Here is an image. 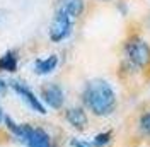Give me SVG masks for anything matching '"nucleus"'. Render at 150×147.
I'll return each instance as SVG.
<instances>
[{
  "instance_id": "obj_1",
  "label": "nucleus",
  "mask_w": 150,
  "mask_h": 147,
  "mask_svg": "<svg viewBox=\"0 0 150 147\" xmlns=\"http://www.w3.org/2000/svg\"><path fill=\"white\" fill-rule=\"evenodd\" d=\"M82 99L85 106L97 116H108L116 108V94L111 84L104 79H92L85 84Z\"/></svg>"
},
{
  "instance_id": "obj_2",
  "label": "nucleus",
  "mask_w": 150,
  "mask_h": 147,
  "mask_svg": "<svg viewBox=\"0 0 150 147\" xmlns=\"http://www.w3.org/2000/svg\"><path fill=\"white\" fill-rule=\"evenodd\" d=\"M125 53L135 69H145L150 64V45L140 36H131L126 39Z\"/></svg>"
},
{
  "instance_id": "obj_3",
  "label": "nucleus",
  "mask_w": 150,
  "mask_h": 147,
  "mask_svg": "<svg viewBox=\"0 0 150 147\" xmlns=\"http://www.w3.org/2000/svg\"><path fill=\"white\" fill-rule=\"evenodd\" d=\"M72 26H74V19L68 17L63 12H58V10H56L55 17H53L51 24H50V39L55 41V43L63 41L65 38L70 36Z\"/></svg>"
},
{
  "instance_id": "obj_4",
  "label": "nucleus",
  "mask_w": 150,
  "mask_h": 147,
  "mask_svg": "<svg viewBox=\"0 0 150 147\" xmlns=\"http://www.w3.org/2000/svg\"><path fill=\"white\" fill-rule=\"evenodd\" d=\"M10 87H12L14 91L17 92L19 96H21V98L24 99V101L28 103V104H29V108H33L34 111L41 113V115H45V113H46V108L43 106V103H41L39 99H38V98H36V94H34V92L31 91V89H29L28 86H24L22 82H17V81H16V82H10Z\"/></svg>"
},
{
  "instance_id": "obj_5",
  "label": "nucleus",
  "mask_w": 150,
  "mask_h": 147,
  "mask_svg": "<svg viewBox=\"0 0 150 147\" xmlns=\"http://www.w3.org/2000/svg\"><path fill=\"white\" fill-rule=\"evenodd\" d=\"M41 96L48 106H51L53 110H60L65 103V94L63 89L58 86V84H48L41 89Z\"/></svg>"
},
{
  "instance_id": "obj_6",
  "label": "nucleus",
  "mask_w": 150,
  "mask_h": 147,
  "mask_svg": "<svg viewBox=\"0 0 150 147\" xmlns=\"http://www.w3.org/2000/svg\"><path fill=\"white\" fill-rule=\"evenodd\" d=\"M84 0H58L56 2V10L67 14L72 19L80 17L84 12Z\"/></svg>"
},
{
  "instance_id": "obj_7",
  "label": "nucleus",
  "mask_w": 150,
  "mask_h": 147,
  "mask_svg": "<svg viewBox=\"0 0 150 147\" xmlns=\"http://www.w3.org/2000/svg\"><path fill=\"white\" fill-rule=\"evenodd\" d=\"M65 118L67 121L77 130H84L87 127V115H85L84 108H68L65 111Z\"/></svg>"
},
{
  "instance_id": "obj_8",
  "label": "nucleus",
  "mask_w": 150,
  "mask_h": 147,
  "mask_svg": "<svg viewBox=\"0 0 150 147\" xmlns=\"http://www.w3.org/2000/svg\"><path fill=\"white\" fill-rule=\"evenodd\" d=\"M5 123H7V128H9L16 137H19L21 140H24V142H28L29 135L33 133V127H31V125H28V123L19 125V123H16L10 116H5Z\"/></svg>"
},
{
  "instance_id": "obj_9",
  "label": "nucleus",
  "mask_w": 150,
  "mask_h": 147,
  "mask_svg": "<svg viewBox=\"0 0 150 147\" xmlns=\"http://www.w3.org/2000/svg\"><path fill=\"white\" fill-rule=\"evenodd\" d=\"M26 144L28 147H51V138L43 128H33Z\"/></svg>"
},
{
  "instance_id": "obj_10",
  "label": "nucleus",
  "mask_w": 150,
  "mask_h": 147,
  "mask_svg": "<svg viewBox=\"0 0 150 147\" xmlns=\"http://www.w3.org/2000/svg\"><path fill=\"white\" fill-rule=\"evenodd\" d=\"M56 65H58V56L56 55H50L46 58H39L34 64V72L39 74V75H45V74L53 72L56 69Z\"/></svg>"
},
{
  "instance_id": "obj_11",
  "label": "nucleus",
  "mask_w": 150,
  "mask_h": 147,
  "mask_svg": "<svg viewBox=\"0 0 150 147\" xmlns=\"http://www.w3.org/2000/svg\"><path fill=\"white\" fill-rule=\"evenodd\" d=\"M0 70L4 72L17 70V53L16 51H7L4 56H0Z\"/></svg>"
},
{
  "instance_id": "obj_12",
  "label": "nucleus",
  "mask_w": 150,
  "mask_h": 147,
  "mask_svg": "<svg viewBox=\"0 0 150 147\" xmlns=\"http://www.w3.org/2000/svg\"><path fill=\"white\" fill-rule=\"evenodd\" d=\"M111 140V132H104V133H97L94 137V146L96 147H103Z\"/></svg>"
},
{
  "instance_id": "obj_13",
  "label": "nucleus",
  "mask_w": 150,
  "mask_h": 147,
  "mask_svg": "<svg viewBox=\"0 0 150 147\" xmlns=\"http://www.w3.org/2000/svg\"><path fill=\"white\" fill-rule=\"evenodd\" d=\"M140 127H142L143 132L150 133V111H149V113H145V115L140 118Z\"/></svg>"
},
{
  "instance_id": "obj_14",
  "label": "nucleus",
  "mask_w": 150,
  "mask_h": 147,
  "mask_svg": "<svg viewBox=\"0 0 150 147\" xmlns=\"http://www.w3.org/2000/svg\"><path fill=\"white\" fill-rule=\"evenodd\" d=\"M5 92H7V84H5V81L0 79V96H4Z\"/></svg>"
},
{
  "instance_id": "obj_15",
  "label": "nucleus",
  "mask_w": 150,
  "mask_h": 147,
  "mask_svg": "<svg viewBox=\"0 0 150 147\" xmlns=\"http://www.w3.org/2000/svg\"><path fill=\"white\" fill-rule=\"evenodd\" d=\"M72 146H74V147H87L85 144H82V142H79V140H72Z\"/></svg>"
},
{
  "instance_id": "obj_16",
  "label": "nucleus",
  "mask_w": 150,
  "mask_h": 147,
  "mask_svg": "<svg viewBox=\"0 0 150 147\" xmlns=\"http://www.w3.org/2000/svg\"><path fill=\"white\" fill-rule=\"evenodd\" d=\"M4 120V111H2V106H0V121Z\"/></svg>"
}]
</instances>
